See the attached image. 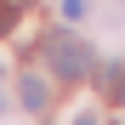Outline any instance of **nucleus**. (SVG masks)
<instances>
[{
    "label": "nucleus",
    "mask_w": 125,
    "mask_h": 125,
    "mask_svg": "<svg viewBox=\"0 0 125 125\" xmlns=\"http://www.w3.org/2000/svg\"><path fill=\"white\" fill-rule=\"evenodd\" d=\"M40 51H46V62H51L62 80H85V74H91V46L74 40V34H46Z\"/></svg>",
    "instance_id": "f257e3e1"
},
{
    "label": "nucleus",
    "mask_w": 125,
    "mask_h": 125,
    "mask_svg": "<svg viewBox=\"0 0 125 125\" xmlns=\"http://www.w3.org/2000/svg\"><path fill=\"white\" fill-rule=\"evenodd\" d=\"M17 91H23V108H29V114H46L51 91H46V80H40V74H23V85H17Z\"/></svg>",
    "instance_id": "f03ea898"
},
{
    "label": "nucleus",
    "mask_w": 125,
    "mask_h": 125,
    "mask_svg": "<svg viewBox=\"0 0 125 125\" xmlns=\"http://www.w3.org/2000/svg\"><path fill=\"white\" fill-rule=\"evenodd\" d=\"M62 17H68V23H80V17H85V0H62V6H57Z\"/></svg>",
    "instance_id": "7ed1b4c3"
},
{
    "label": "nucleus",
    "mask_w": 125,
    "mask_h": 125,
    "mask_svg": "<svg viewBox=\"0 0 125 125\" xmlns=\"http://www.w3.org/2000/svg\"><path fill=\"white\" fill-rule=\"evenodd\" d=\"M11 23H17V6H11V0H0V34H11Z\"/></svg>",
    "instance_id": "20e7f679"
},
{
    "label": "nucleus",
    "mask_w": 125,
    "mask_h": 125,
    "mask_svg": "<svg viewBox=\"0 0 125 125\" xmlns=\"http://www.w3.org/2000/svg\"><path fill=\"white\" fill-rule=\"evenodd\" d=\"M114 102H125V74H119V80H114Z\"/></svg>",
    "instance_id": "39448f33"
},
{
    "label": "nucleus",
    "mask_w": 125,
    "mask_h": 125,
    "mask_svg": "<svg viewBox=\"0 0 125 125\" xmlns=\"http://www.w3.org/2000/svg\"><path fill=\"white\" fill-rule=\"evenodd\" d=\"M74 125H97V114H80V119H74Z\"/></svg>",
    "instance_id": "423d86ee"
},
{
    "label": "nucleus",
    "mask_w": 125,
    "mask_h": 125,
    "mask_svg": "<svg viewBox=\"0 0 125 125\" xmlns=\"http://www.w3.org/2000/svg\"><path fill=\"white\" fill-rule=\"evenodd\" d=\"M11 6H17V11H29V6H34V0H11Z\"/></svg>",
    "instance_id": "0eeeda50"
},
{
    "label": "nucleus",
    "mask_w": 125,
    "mask_h": 125,
    "mask_svg": "<svg viewBox=\"0 0 125 125\" xmlns=\"http://www.w3.org/2000/svg\"><path fill=\"white\" fill-rule=\"evenodd\" d=\"M0 108H6V102H0Z\"/></svg>",
    "instance_id": "6e6552de"
}]
</instances>
